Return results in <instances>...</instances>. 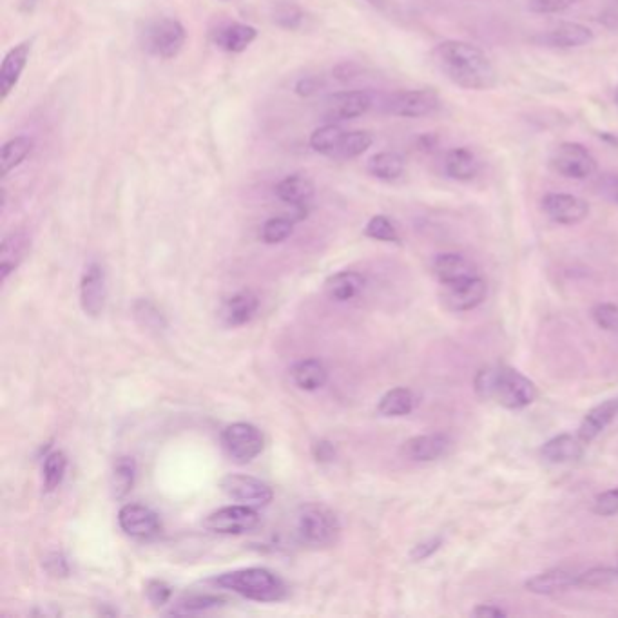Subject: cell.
<instances>
[{"label":"cell","instance_id":"obj_24","mask_svg":"<svg viewBox=\"0 0 618 618\" xmlns=\"http://www.w3.org/2000/svg\"><path fill=\"white\" fill-rule=\"evenodd\" d=\"M29 245H31V240L24 231L10 232L2 240V247H0V278L2 281L8 280L11 272L19 269L20 263L28 254Z\"/></svg>","mask_w":618,"mask_h":618},{"label":"cell","instance_id":"obj_1","mask_svg":"<svg viewBox=\"0 0 618 618\" xmlns=\"http://www.w3.org/2000/svg\"><path fill=\"white\" fill-rule=\"evenodd\" d=\"M435 68L454 86L466 91H490L499 75L483 49L464 40H445L432 51Z\"/></svg>","mask_w":618,"mask_h":618},{"label":"cell","instance_id":"obj_26","mask_svg":"<svg viewBox=\"0 0 618 618\" xmlns=\"http://www.w3.org/2000/svg\"><path fill=\"white\" fill-rule=\"evenodd\" d=\"M584 443L579 435L561 434L551 437L541 448V454L548 463L566 464L579 461L584 455Z\"/></svg>","mask_w":618,"mask_h":618},{"label":"cell","instance_id":"obj_43","mask_svg":"<svg viewBox=\"0 0 618 618\" xmlns=\"http://www.w3.org/2000/svg\"><path fill=\"white\" fill-rule=\"evenodd\" d=\"M593 513L599 517H613L618 513V488L599 493L593 501Z\"/></svg>","mask_w":618,"mask_h":618},{"label":"cell","instance_id":"obj_29","mask_svg":"<svg viewBox=\"0 0 618 618\" xmlns=\"http://www.w3.org/2000/svg\"><path fill=\"white\" fill-rule=\"evenodd\" d=\"M290 376L294 385L305 390V392H316L319 388L327 385V379H329V372L325 365L319 361V359H303L298 361L292 370H290Z\"/></svg>","mask_w":618,"mask_h":618},{"label":"cell","instance_id":"obj_13","mask_svg":"<svg viewBox=\"0 0 618 618\" xmlns=\"http://www.w3.org/2000/svg\"><path fill=\"white\" fill-rule=\"evenodd\" d=\"M314 191L316 189H314L312 180L307 178L305 174H289L274 189L278 200L287 203L294 209V214H292L294 222H301V220L307 218L310 203L314 198Z\"/></svg>","mask_w":618,"mask_h":618},{"label":"cell","instance_id":"obj_18","mask_svg":"<svg viewBox=\"0 0 618 618\" xmlns=\"http://www.w3.org/2000/svg\"><path fill=\"white\" fill-rule=\"evenodd\" d=\"M593 39L595 35L588 26L579 24V22H561L559 26L544 31L533 40L548 48L575 49L588 46Z\"/></svg>","mask_w":618,"mask_h":618},{"label":"cell","instance_id":"obj_39","mask_svg":"<svg viewBox=\"0 0 618 618\" xmlns=\"http://www.w3.org/2000/svg\"><path fill=\"white\" fill-rule=\"evenodd\" d=\"M618 580V568L597 566L579 573V588H606Z\"/></svg>","mask_w":618,"mask_h":618},{"label":"cell","instance_id":"obj_49","mask_svg":"<svg viewBox=\"0 0 618 618\" xmlns=\"http://www.w3.org/2000/svg\"><path fill=\"white\" fill-rule=\"evenodd\" d=\"M312 454L318 463H330L336 457V448L330 441H318L312 446Z\"/></svg>","mask_w":618,"mask_h":618},{"label":"cell","instance_id":"obj_51","mask_svg":"<svg viewBox=\"0 0 618 618\" xmlns=\"http://www.w3.org/2000/svg\"><path fill=\"white\" fill-rule=\"evenodd\" d=\"M472 615L477 618H503L508 615L501 606L497 604H479L477 608L472 611Z\"/></svg>","mask_w":618,"mask_h":618},{"label":"cell","instance_id":"obj_20","mask_svg":"<svg viewBox=\"0 0 618 618\" xmlns=\"http://www.w3.org/2000/svg\"><path fill=\"white\" fill-rule=\"evenodd\" d=\"M33 49V39L22 40L15 48H11L0 66V93L2 100H8L11 91L19 84L24 69L28 66L29 55Z\"/></svg>","mask_w":618,"mask_h":618},{"label":"cell","instance_id":"obj_45","mask_svg":"<svg viewBox=\"0 0 618 618\" xmlns=\"http://www.w3.org/2000/svg\"><path fill=\"white\" fill-rule=\"evenodd\" d=\"M303 11L294 6V4H281L280 8L276 10V22L280 24L281 28L298 29L303 22Z\"/></svg>","mask_w":618,"mask_h":618},{"label":"cell","instance_id":"obj_52","mask_svg":"<svg viewBox=\"0 0 618 618\" xmlns=\"http://www.w3.org/2000/svg\"><path fill=\"white\" fill-rule=\"evenodd\" d=\"M316 89H318L316 78H303V80L298 82V86H296V91H298L300 95H305V97H309L312 93H316Z\"/></svg>","mask_w":618,"mask_h":618},{"label":"cell","instance_id":"obj_21","mask_svg":"<svg viewBox=\"0 0 618 618\" xmlns=\"http://www.w3.org/2000/svg\"><path fill=\"white\" fill-rule=\"evenodd\" d=\"M452 439L446 434H423L410 437L403 445L406 459L416 463H430L448 454Z\"/></svg>","mask_w":618,"mask_h":618},{"label":"cell","instance_id":"obj_38","mask_svg":"<svg viewBox=\"0 0 618 618\" xmlns=\"http://www.w3.org/2000/svg\"><path fill=\"white\" fill-rule=\"evenodd\" d=\"M365 234H367L368 238L377 240V242H401L396 225H394V222H392L388 216H383V214H377V216H372V218L368 220L367 227H365Z\"/></svg>","mask_w":618,"mask_h":618},{"label":"cell","instance_id":"obj_33","mask_svg":"<svg viewBox=\"0 0 618 618\" xmlns=\"http://www.w3.org/2000/svg\"><path fill=\"white\" fill-rule=\"evenodd\" d=\"M343 135H345L343 127L339 126V124L327 122L325 126L314 129V133L310 135L309 144L319 155L332 156L334 158L339 144L343 140Z\"/></svg>","mask_w":618,"mask_h":618},{"label":"cell","instance_id":"obj_11","mask_svg":"<svg viewBox=\"0 0 618 618\" xmlns=\"http://www.w3.org/2000/svg\"><path fill=\"white\" fill-rule=\"evenodd\" d=\"M370 107H372V97L367 91H361V89L338 91L325 100L323 118L325 122L339 124V122H347V120L367 115Z\"/></svg>","mask_w":618,"mask_h":618},{"label":"cell","instance_id":"obj_15","mask_svg":"<svg viewBox=\"0 0 618 618\" xmlns=\"http://www.w3.org/2000/svg\"><path fill=\"white\" fill-rule=\"evenodd\" d=\"M118 524L122 532L133 539H151L162 530L160 517L151 508L142 504H126L118 512Z\"/></svg>","mask_w":618,"mask_h":618},{"label":"cell","instance_id":"obj_41","mask_svg":"<svg viewBox=\"0 0 618 618\" xmlns=\"http://www.w3.org/2000/svg\"><path fill=\"white\" fill-rule=\"evenodd\" d=\"M135 316L145 329L164 330L167 327L162 312L151 301L140 300L135 303Z\"/></svg>","mask_w":618,"mask_h":618},{"label":"cell","instance_id":"obj_22","mask_svg":"<svg viewBox=\"0 0 618 618\" xmlns=\"http://www.w3.org/2000/svg\"><path fill=\"white\" fill-rule=\"evenodd\" d=\"M618 416V397L608 399L600 405L593 406L586 416L582 417L579 425L580 441L584 445H590L608 428Z\"/></svg>","mask_w":618,"mask_h":618},{"label":"cell","instance_id":"obj_44","mask_svg":"<svg viewBox=\"0 0 618 618\" xmlns=\"http://www.w3.org/2000/svg\"><path fill=\"white\" fill-rule=\"evenodd\" d=\"M580 0H528V8L539 15H553L570 10Z\"/></svg>","mask_w":618,"mask_h":618},{"label":"cell","instance_id":"obj_31","mask_svg":"<svg viewBox=\"0 0 618 618\" xmlns=\"http://www.w3.org/2000/svg\"><path fill=\"white\" fill-rule=\"evenodd\" d=\"M416 406V396L408 388H392L377 403V412L385 417L408 416Z\"/></svg>","mask_w":618,"mask_h":618},{"label":"cell","instance_id":"obj_7","mask_svg":"<svg viewBox=\"0 0 618 618\" xmlns=\"http://www.w3.org/2000/svg\"><path fill=\"white\" fill-rule=\"evenodd\" d=\"M441 107V97L434 89H405L392 93L385 102L388 115L399 118H423L434 115Z\"/></svg>","mask_w":618,"mask_h":618},{"label":"cell","instance_id":"obj_14","mask_svg":"<svg viewBox=\"0 0 618 618\" xmlns=\"http://www.w3.org/2000/svg\"><path fill=\"white\" fill-rule=\"evenodd\" d=\"M106 300V271H104V267L100 263L93 261V263L87 265L86 271L82 274V281H80V305H82V310L86 312L87 316L98 318L104 312Z\"/></svg>","mask_w":618,"mask_h":618},{"label":"cell","instance_id":"obj_9","mask_svg":"<svg viewBox=\"0 0 618 618\" xmlns=\"http://www.w3.org/2000/svg\"><path fill=\"white\" fill-rule=\"evenodd\" d=\"M258 524H260V515L254 512V508L238 504V506H225L211 513L203 521V528H207L209 532L223 533V535H243V533L256 530Z\"/></svg>","mask_w":618,"mask_h":618},{"label":"cell","instance_id":"obj_50","mask_svg":"<svg viewBox=\"0 0 618 618\" xmlns=\"http://www.w3.org/2000/svg\"><path fill=\"white\" fill-rule=\"evenodd\" d=\"M46 568H48L51 575L55 577H66L69 573L68 562L60 555V553H53L49 555L48 561H46Z\"/></svg>","mask_w":618,"mask_h":618},{"label":"cell","instance_id":"obj_54","mask_svg":"<svg viewBox=\"0 0 618 618\" xmlns=\"http://www.w3.org/2000/svg\"><path fill=\"white\" fill-rule=\"evenodd\" d=\"M615 104H617V107H618V87H617V91H615Z\"/></svg>","mask_w":618,"mask_h":618},{"label":"cell","instance_id":"obj_19","mask_svg":"<svg viewBox=\"0 0 618 618\" xmlns=\"http://www.w3.org/2000/svg\"><path fill=\"white\" fill-rule=\"evenodd\" d=\"M524 588L533 595H541V597L559 595L564 591L579 588V573L564 570V568L542 571V573H537V575L526 580Z\"/></svg>","mask_w":618,"mask_h":618},{"label":"cell","instance_id":"obj_8","mask_svg":"<svg viewBox=\"0 0 618 618\" xmlns=\"http://www.w3.org/2000/svg\"><path fill=\"white\" fill-rule=\"evenodd\" d=\"M263 443V435L251 423H234L223 430V448L236 463L254 461L263 452Z\"/></svg>","mask_w":618,"mask_h":618},{"label":"cell","instance_id":"obj_42","mask_svg":"<svg viewBox=\"0 0 618 618\" xmlns=\"http://www.w3.org/2000/svg\"><path fill=\"white\" fill-rule=\"evenodd\" d=\"M591 318L599 329L618 332V307L615 303H597L591 309Z\"/></svg>","mask_w":618,"mask_h":618},{"label":"cell","instance_id":"obj_36","mask_svg":"<svg viewBox=\"0 0 618 618\" xmlns=\"http://www.w3.org/2000/svg\"><path fill=\"white\" fill-rule=\"evenodd\" d=\"M68 457L64 452H51L44 459V488L46 492L57 490L66 477Z\"/></svg>","mask_w":618,"mask_h":618},{"label":"cell","instance_id":"obj_10","mask_svg":"<svg viewBox=\"0 0 618 618\" xmlns=\"http://www.w3.org/2000/svg\"><path fill=\"white\" fill-rule=\"evenodd\" d=\"M220 488L232 501H238L245 506H267L271 503L274 493L267 483H263L251 475H225L220 481Z\"/></svg>","mask_w":618,"mask_h":618},{"label":"cell","instance_id":"obj_28","mask_svg":"<svg viewBox=\"0 0 618 618\" xmlns=\"http://www.w3.org/2000/svg\"><path fill=\"white\" fill-rule=\"evenodd\" d=\"M365 276L356 271H341L325 281V294L330 300L345 303L358 298L365 289Z\"/></svg>","mask_w":618,"mask_h":618},{"label":"cell","instance_id":"obj_17","mask_svg":"<svg viewBox=\"0 0 618 618\" xmlns=\"http://www.w3.org/2000/svg\"><path fill=\"white\" fill-rule=\"evenodd\" d=\"M486 281L481 276L472 280L461 281L457 285H450L443 290V303L452 312H468L474 310L486 300Z\"/></svg>","mask_w":618,"mask_h":618},{"label":"cell","instance_id":"obj_53","mask_svg":"<svg viewBox=\"0 0 618 618\" xmlns=\"http://www.w3.org/2000/svg\"><path fill=\"white\" fill-rule=\"evenodd\" d=\"M367 2L377 10H385L388 6V0H367Z\"/></svg>","mask_w":618,"mask_h":618},{"label":"cell","instance_id":"obj_32","mask_svg":"<svg viewBox=\"0 0 618 618\" xmlns=\"http://www.w3.org/2000/svg\"><path fill=\"white\" fill-rule=\"evenodd\" d=\"M33 151V140L29 136H15L2 145L0 151V165H2V176H8L11 171H15Z\"/></svg>","mask_w":618,"mask_h":618},{"label":"cell","instance_id":"obj_30","mask_svg":"<svg viewBox=\"0 0 618 618\" xmlns=\"http://www.w3.org/2000/svg\"><path fill=\"white\" fill-rule=\"evenodd\" d=\"M368 173L383 182H396L406 171V162L403 156L394 151H381L368 160Z\"/></svg>","mask_w":618,"mask_h":618},{"label":"cell","instance_id":"obj_4","mask_svg":"<svg viewBox=\"0 0 618 618\" xmlns=\"http://www.w3.org/2000/svg\"><path fill=\"white\" fill-rule=\"evenodd\" d=\"M185 40L187 31L184 24L169 17L149 20L140 31V44L145 53L162 60L178 57L180 51L184 49Z\"/></svg>","mask_w":618,"mask_h":618},{"label":"cell","instance_id":"obj_12","mask_svg":"<svg viewBox=\"0 0 618 618\" xmlns=\"http://www.w3.org/2000/svg\"><path fill=\"white\" fill-rule=\"evenodd\" d=\"M542 211L551 222L559 225H579L590 214V205L575 194L548 193L541 202Z\"/></svg>","mask_w":618,"mask_h":618},{"label":"cell","instance_id":"obj_37","mask_svg":"<svg viewBox=\"0 0 618 618\" xmlns=\"http://www.w3.org/2000/svg\"><path fill=\"white\" fill-rule=\"evenodd\" d=\"M294 220L287 218V216H276L271 218L267 222L263 223L261 227V240L269 245H276V243H283L285 240H289L290 234L294 231Z\"/></svg>","mask_w":618,"mask_h":618},{"label":"cell","instance_id":"obj_2","mask_svg":"<svg viewBox=\"0 0 618 618\" xmlns=\"http://www.w3.org/2000/svg\"><path fill=\"white\" fill-rule=\"evenodd\" d=\"M475 394L483 401H495L508 410H522L539 396L532 379L508 365L483 367L474 379Z\"/></svg>","mask_w":618,"mask_h":618},{"label":"cell","instance_id":"obj_3","mask_svg":"<svg viewBox=\"0 0 618 618\" xmlns=\"http://www.w3.org/2000/svg\"><path fill=\"white\" fill-rule=\"evenodd\" d=\"M214 584L254 602H278L287 595L285 582L276 573L265 568L229 571L216 577Z\"/></svg>","mask_w":618,"mask_h":618},{"label":"cell","instance_id":"obj_5","mask_svg":"<svg viewBox=\"0 0 618 618\" xmlns=\"http://www.w3.org/2000/svg\"><path fill=\"white\" fill-rule=\"evenodd\" d=\"M298 541L310 548H325L336 542L339 521L329 508L319 504H307L296 515Z\"/></svg>","mask_w":618,"mask_h":618},{"label":"cell","instance_id":"obj_6","mask_svg":"<svg viewBox=\"0 0 618 618\" xmlns=\"http://www.w3.org/2000/svg\"><path fill=\"white\" fill-rule=\"evenodd\" d=\"M550 167L564 178L588 180L597 173L599 164H597V158L591 155L588 147H584L579 142H564L553 149Z\"/></svg>","mask_w":618,"mask_h":618},{"label":"cell","instance_id":"obj_48","mask_svg":"<svg viewBox=\"0 0 618 618\" xmlns=\"http://www.w3.org/2000/svg\"><path fill=\"white\" fill-rule=\"evenodd\" d=\"M597 189L608 202L618 205V173L602 174Z\"/></svg>","mask_w":618,"mask_h":618},{"label":"cell","instance_id":"obj_34","mask_svg":"<svg viewBox=\"0 0 618 618\" xmlns=\"http://www.w3.org/2000/svg\"><path fill=\"white\" fill-rule=\"evenodd\" d=\"M374 144V135L370 131L356 129V131H345L343 140L339 144L338 151L334 158L339 160H352L367 153L368 149Z\"/></svg>","mask_w":618,"mask_h":618},{"label":"cell","instance_id":"obj_40","mask_svg":"<svg viewBox=\"0 0 618 618\" xmlns=\"http://www.w3.org/2000/svg\"><path fill=\"white\" fill-rule=\"evenodd\" d=\"M225 599L218 595H191L180 600L178 608L173 609L171 613L174 615H187V613H198V611H207V609L218 608L222 606Z\"/></svg>","mask_w":618,"mask_h":618},{"label":"cell","instance_id":"obj_25","mask_svg":"<svg viewBox=\"0 0 618 618\" xmlns=\"http://www.w3.org/2000/svg\"><path fill=\"white\" fill-rule=\"evenodd\" d=\"M260 300L252 290H242L223 303L222 319L229 327H242L258 312Z\"/></svg>","mask_w":618,"mask_h":618},{"label":"cell","instance_id":"obj_23","mask_svg":"<svg viewBox=\"0 0 618 618\" xmlns=\"http://www.w3.org/2000/svg\"><path fill=\"white\" fill-rule=\"evenodd\" d=\"M258 39V29L242 22L223 24L213 33V42L216 48L227 53H242Z\"/></svg>","mask_w":618,"mask_h":618},{"label":"cell","instance_id":"obj_47","mask_svg":"<svg viewBox=\"0 0 618 618\" xmlns=\"http://www.w3.org/2000/svg\"><path fill=\"white\" fill-rule=\"evenodd\" d=\"M441 546H443V539H441V537H432V539H428V541L416 544L414 550L410 553V557H412V561H426V559L432 557L435 551L439 550Z\"/></svg>","mask_w":618,"mask_h":618},{"label":"cell","instance_id":"obj_46","mask_svg":"<svg viewBox=\"0 0 618 618\" xmlns=\"http://www.w3.org/2000/svg\"><path fill=\"white\" fill-rule=\"evenodd\" d=\"M147 599L149 602L153 604V606H164L171 599V595H173V590H171V586L164 582V580H149V584H147Z\"/></svg>","mask_w":618,"mask_h":618},{"label":"cell","instance_id":"obj_35","mask_svg":"<svg viewBox=\"0 0 618 618\" xmlns=\"http://www.w3.org/2000/svg\"><path fill=\"white\" fill-rule=\"evenodd\" d=\"M136 477V463L133 457H118L113 466L111 475V488L116 499L126 497L127 493L133 490Z\"/></svg>","mask_w":618,"mask_h":618},{"label":"cell","instance_id":"obj_16","mask_svg":"<svg viewBox=\"0 0 618 618\" xmlns=\"http://www.w3.org/2000/svg\"><path fill=\"white\" fill-rule=\"evenodd\" d=\"M432 272H434L435 280L439 281L443 287L457 285L461 281L481 276L474 263L457 252L437 254L432 261Z\"/></svg>","mask_w":618,"mask_h":618},{"label":"cell","instance_id":"obj_27","mask_svg":"<svg viewBox=\"0 0 618 618\" xmlns=\"http://www.w3.org/2000/svg\"><path fill=\"white\" fill-rule=\"evenodd\" d=\"M445 174L455 182H472L481 173V162L466 147L450 149L445 156Z\"/></svg>","mask_w":618,"mask_h":618}]
</instances>
